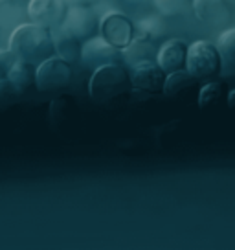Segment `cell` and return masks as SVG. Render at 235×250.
<instances>
[{
	"instance_id": "30bf717a",
	"label": "cell",
	"mask_w": 235,
	"mask_h": 250,
	"mask_svg": "<svg viewBox=\"0 0 235 250\" xmlns=\"http://www.w3.org/2000/svg\"><path fill=\"white\" fill-rule=\"evenodd\" d=\"M119 61V50L99 35L83 42V62L90 68H101L105 64H114Z\"/></svg>"
},
{
	"instance_id": "9c48e42d",
	"label": "cell",
	"mask_w": 235,
	"mask_h": 250,
	"mask_svg": "<svg viewBox=\"0 0 235 250\" xmlns=\"http://www.w3.org/2000/svg\"><path fill=\"white\" fill-rule=\"evenodd\" d=\"M131 79H133L134 90L145 94H160L164 92L167 76L158 61H147L133 66Z\"/></svg>"
},
{
	"instance_id": "7402d4cb",
	"label": "cell",
	"mask_w": 235,
	"mask_h": 250,
	"mask_svg": "<svg viewBox=\"0 0 235 250\" xmlns=\"http://www.w3.org/2000/svg\"><path fill=\"white\" fill-rule=\"evenodd\" d=\"M228 105H230L232 109H235V88L230 94H228Z\"/></svg>"
},
{
	"instance_id": "6da1fadb",
	"label": "cell",
	"mask_w": 235,
	"mask_h": 250,
	"mask_svg": "<svg viewBox=\"0 0 235 250\" xmlns=\"http://www.w3.org/2000/svg\"><path fill=\"white\" fill-rule=\"evenodd\" d=\"M9 48L22 61L32 62L33 66H40L42 62L55 57L57 54V42L52 37L50 30L33 22L20 24L11 33Z\"/></svg>"
},
{
	"instance_id": "ac0fdd59",
	"label": "cell",
	"mask_w": 235,
	"mask_h": 250,
	"mask_svg": "<svg viewBox=\"0 0 235 250\" xmlns=\"http://www.w3.org/2000/svg\"><path fill=\"white\" fill-rule=\"evenodd\" d=\"M219 52L226 64L235 68V28L224 30L219 37Z\"/></svg>"
},
{
	"instance_id": "9a60e30c",
	"label": "cell",
	"mask_w": 235,
	"mask_h": 250,
	"mask_svg": "<svg viewBox=\"0 0 235 250\" xmlns=\"http://www.w3.org/2000/svg\"><path fill=\"white\" fill-rule=\"evenodd\" d=\"M57 42V55L64 59V61H68L70 64L74 62H78L79 59H83V42L78 39H74L70 35H66L61 31V37L55 41Z\"/></svg>"
},
{
	"instance_id": "ffe728a7",
	"label": "cell",
	"mask_w": 235,
	"mask_h": 250,
	"mask_svg": "<svg viewBox=\"0 0 235 250\" xmlns=\"http://www.w3.org/2000/svg\"><path fill=\"white\" fill-rule=\"evenodd\" d=\"M24 90L20 86H17L13 81H9L8 78H2L0 79V98L4 103H9L11 100H17Z\"/></svg>"
},
{
	"instance_id": "cb8c5ba5",
	"label": "cell",
	"mask_w": 235,
	"mask_h": 250,
	"mask_svg": "<svg viewBox=\"0 0 235 250\" xmlns=\"http://www.w3.org/2000/svg\"><path fill=\"white\" fill-rule=\"evenodd\" d=\"M11 0H0V6H8Z\"/></svg>"
},
{
	"instance_id": "5b68a950",
	"label": "cell",
	"mask_w": 235,
	"mask_h": 250,
	"mask_svg": "<svg viewBox=\"0 0 235 250\" xmlns=\"http://www.w3.org/2000/svg\"><path fill=\"white\" fill-rule=\"evenodd\" d=\"M59 30L81 42H86L99 33V22L94 13L88 9V6L76 4V6L68 8L66 19Z\"/></svg>"
},
{
	"instance_id": "ba28073f",
	"label": "cell",
	"mask_w": 235,
	"mask_h": 250,
	"mask_svg": "<svg viewBox=\"0 0 235 250\" xmlns=\"http://www.w3.org/2000/svg\"><path fill=\"white\" fill-rule=\"evenodd\" d=\"M193 13L212 30H226L234 19V9L228 0H195Z\"/></svg>"
},
{
	"instance_id": "2e32d148",
	"label": "cell",
	"mask_w": 235,
	"mask_h": 250,
	"mask_svg": "<svg viewBox=\"0 0 235 250\" xmlns=\"http://www.w3.org/2000/svg\"><path fill=\"white\" fill-rule=\"evenodd\" d=\"M193 2L195 0H155V6L160 15L171 19V17H180L188 13L193 8Z\"/></svg>"
},
{
	"instance_id": "3957f363",
	"label": "cell",
	"mask_w": 235,
	"mask_h": 250,
	"mask_svg": "<svg viewBox=\"0 0 235 250\" xmlns=\"http://www.w3.org/2000/svg\"><path fill=\"white\" fill-rule=\"evenodd\" d=\"M222 55L219 46H215L208 41H195L189 46L188 54V68L186 70L196 79V81H212L222 70Z\"/></svg>"
},
{
	"instance_id": "d6986e66",
	"label": "cell",
	"mask_w": 235,
	"mask_h": 250,
	"mask_svg": "<svg viewBox=\"0 0 235 250\" xmlns=\"http://www.w3.org/2000/svg\"><path fill=\"white\" fill-rule=\"evenodd\" d=\"M222 96V85L220 83H215V81H210L200 88V94H198V105L200 107H210L213 103H217Z\"/></svg>"
},
{
	"instance_id": "4fadbf2b",
	"label": "cell",
	"mask_w": 235,
	"mask_h": 250,
	"mask_svg": "<svg viewBox=\"0 0 235 250\" xmlns=\"http://www.w3.org/2000/svg\"><path fill=\"white\" fill-rule=\"evenodd\" d=\"M195 86H196V79L188 70L173 72V74L167 76L164 94L167 98H178V96L186 94L188 90L195 88Z\"/></svg>"
},
{
	"instance_id": "603a6c76",
	"label": "cell",
	"mask_w": 235,
	"mask_h": 250,
	"mask_svg": "<svg viewBox=\"0 0 235 250\" xmlns=\"http://www.w3.org/2000/svg\"><path fill=\"white\" fill-rule=\"evenodd\" d=\"M99 0H76V4H83V6H90V4H96Z\"/></svg>"
},
{
	"instance_id": "7a4b0ae2",
	"label": "cell",
	"mask_w": 235,
	"mask_h": 250,
	"mask_svg": "<svg viewBox=\"0 0 235 250\" xmlns=\"http://www.w3.org/2000/svg\"><path fill=\"white\" fill-rule=\"evenodd\" d=\"M131 88H133L131 74L118 62L105 64L101 68L94 70L90 83H88L90 98L99 105L112 103L118 98H123L125 94L131 92Z\"/></svg>"
},
{
	"instance_id": "44dd1931",
	"label": "cell",
	"mask_w": 235,
	"mask_h": 250,
	"mask_svg": "<svg viewBox=\"0 0 235 250\" xmlns=\"http://www.w3.org/2000/svg\"><path fill=\"white\" fill-rule=\"evenodd\" d=\"M20 57L11 50V48H6V50H2L0 52V76L2 78H6L8 76V72L15 66V62L19 61Z\"/></svg>"
},
{
	"instance_id": "8992f818",
	"label": "cell",
	"mask_w": 235,
	"mask_h": 250,
	"mask_svg": "<svg viewBox=\"0 0 235 250\" xmlns=\"http://www.w3.org/2000/svg\"><path fill=\"white\" fill-rule=\"evenodd\" d=\"M99 35L119 52H123L136 37V26L123 13L110 11L99 21Z\"/></svg>"
},
{
	"instance_id": "5bb4252c",
	"label": "cell",
	"mask_w": 235,
	"mask_h": 250,
	"mask_svg": "<svg viewBox=\"0 0 235 250\" xmlns=\"http://www.w3.org/2000/svg\"><path fill=\"white\" fill-rule=\"evenodd\" d=\"M33 68H37V66H33L32 62L19 59L15 62V66L8 72L6 78L9 81H13L17 86H20L22 90H26V88H30L37 81V70H33Z\"/></svg>"
},
{
	"instance_id": "52a82bcc",
	"label": "cell",
	"mask_w": 235,
	"mask_h": 250,
	"mask_svg": "<svg viewBox=\"0 0 235 250\" xmlns=\"http://www.w3.org/2000/svg\"><path fill=\"white\" fill-rule=\"evenodd\" d=\"M68 8L63 0H30L28 17L30 22L46 30H59L66 19Z\"/></svg>"
},
{
	"instance_id": "277c9868",
	"label": "cell",
	"mask_w": 235,
	"mask_h": 250,
	"mask_svg": "<svg viewBox=\"0 0 235 250\" xmlns=\"http://www.w3.org/2000/svg\"><path fill=\"white\" fill-rule=\"evenodd\" d=\"M72 64L61 57H52L37 66V81L35 85L40 92H55L63 90L72 83Z\"/></svg>"
},
{
	"instance_id": "e0dca14e",
	"label": "cell",
	"mask_w": 235,
	"mask_h": 250,
	"mask_svg": "<svg viewBox=\"0 0 235 250\" xmlns=\"http://www.w3.org/2000/svg\"><path fill=\"white\" fill-rule=\"evenodd\" d=\"M160 17L147 15L145 19H141L140 22H138V26H136V31L140 33L141 37H147V39H151V41L160 39L165 33V26Z\"/></svg>"
},
{
	"instance_id": "7c38bea8",
	"label": "cell",
	"mask_w": 235,
	"mask_h": 250,
	"mask_svg": "<svg viewBox=\"0 0 235 250\" xmlns=\"http://www.w3.org/2000/svg\"><path fill=\"white\" fill-rule=\"evenodd\" d=\"M158 52L160 48H157V44L153 42L147 37H134V41L129 44V46L121 52L123 54V61L133 68L140 62H147V61H157L158 59Z\"/></svg>"
},
{
	"instance_id": "8fae6325",
	"label": "cell",
	"mask_w": 235,
	"mask_h": 250,
	"mask_svg": "<svg viewBox=\"0 0 235 250\" xmlns=\"http://www.w3.org/2000/svg\"><path fill=\"white\" fill-rule=\"evenodd\" d=\"M188 54L189 44L182 39H171L162 44L158 52V64L164 68L165 74L180 72L188 68Z\"/></svg>"
}]
</instances>
